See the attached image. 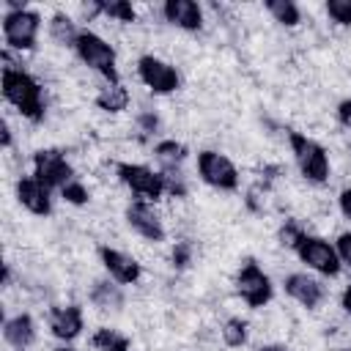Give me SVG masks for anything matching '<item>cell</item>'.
I'll use <instances>...</instances> for the list:
<instances>
[{
    "label": "cell",
    "instance_id": "obj_24",
    "mask_svg": "<svg viewBox=\"0 0 351 351\" xmlns=\"http://www.w3.org/2000/svg\"><path fill=\"white\" fill-rule=\"evenodd\" d=\"M266 11L282 27H296L302 22V8L293 0H266Z\"/></svg>",
    "mask_w": 351,
    "mask_h": 351
},
{
    "label": "cell",
    "instance_id": "obj_28",
    "mask_svg": "<svg viewBox=\"0 0 351 351\" xmlns=\"http://www.w3.org/2000/svg\"><path fill=\"white\" fill-rule=\"evenodd\" d=\"M195 258V247L192 241H176L173 244V252H170V261H173V269H186Z\"/></svg>",
    "mask_w": 351,
    "mask_h": 351
},
{
    "label": "cell",
    "instance_id": "obj_14",
    "mask_svg": "<svg viewBox=\"0 0 351 351\" xmlns=\"http://www.w3.org/2000/svg\"><path fill=\"white\" fill-rule=\"evenodd\" d=\"M47 324H49V332L63 340V343H71L82 335L85 329V315H82V307L80 304H52L49 307V315H47Z\"/></svg>",
    "mask_w": 351,
    "mask_h": 351
},
{
    "label": "cell",
    "instance_id": "obj_19",
    "mask_svg": "<svg viewBox=\"0 0 351 351\" xmlns=\"http://www.w3.org/2000/svg\"><path fill=\"white\" fill-rule=\"evenodd\" d=\"M186 156H189V151L178 140H159L154 145V159L159 162L162 173H178L181 165L186 162Z\"/></svg>",
    "mask_w": 351,
    "mask_h": 351
},
{
    "label": "cell",
    "instance_id": "obj_9",
    "mask_svg": "<svg viewBox=\"0 0 351 351\" xmlns=\"http://www.w3.org/2000/svg\"><path fill=\"white\" fill-rule=\"evenodd\" d=\"M33 178H38L44 186L60 192L77 176H74V167L60 148H41L33 154Z\"/></svg>",
    "mask_w": 351,
    "mask_h": 351
},
{
    "label": "cell",
    "instance_id": "obj_1",
    "mask_svg": "<svg viewBox=\"0 0 351 351\" xmlns=\"http://www.w3.org/2000/svg\"><path fill=\"white\" fill-rule=\"evenodd\" d=\"M0 85H3V99L27 121L38 123L44 121L47 112V99H44V88L41 82L25 71V69H14V66H3L0 74Z\"/></svg>",
    "mask_w": 351,
    "mask_h": 351
},
{
    "label": "cell",
    "instance_id": "obj_12",
    "mask_svg": "<svg viewBox=\"0 0 351 351\" xmlns=\"http://www.w3.org/2000/svg\"><path fill=\"white\" fill-rule=\"evenodd\" d=\"M99 261H101L104 271L110 274V280H115L118 285H134V282H140V277H143L140 261L132 258V255L123 252V250L110 247V244H101V247H99Z\"/></svg>",
    "mask_w": 351,
    "mask_h": 351
},
{
    "label": "cell",
    "instance_id": "obj_22",
    "mask_svg": "<svg viewBox=\"0 0 351 351\" xmlns=\"http://www.w3.org/2000/svg\"><path fill=\"white\" fill-rule=\"evenodd\" d=\"M129 101H132V96L121 82L118 85H107V88H101L96 93V107L104 110V112H123L129 107Z\"/></svg>",
    "mask_w": 351,
    "mask_h": 351
},
{
    "label": "cell",
    "instance_id": "obj_5",
    "mask_svg": "<svg viewBox=\"0 0 351 351\" xmlns=\"http://www.w3.org/2000/svg\"><path fill=\"white\" fill-rule=\"evenodd\" d=\"M41 33V14L33 8H14L3 14V41L8 49L16 52H30L38 44Z\"/></svg>",
    "mask_w": 351,
    "mask_h": 351
},
{
    "label": "cell",
    "instance_id": "obj_3",
    "mask_svg": "<svg viewBox=\"0 0 351 351\" xmlns=\"http://www.w3.org/2000/svg\"><path fill=\"white\" fill-rule=\"evenodd\" d=\"M288 145H291L293 162H296V167H299L304 181H310V184H326L329 181V170H332L329 154L318 140L288 129Z\"/></svg>",
    "mask_w": 351,
    "mask_h": 351
},
{
    "label": "cell",
    "instance_id": "obj_21",
    "mask_svg": "<svg viewBox=\"0 0 351 351\" xmlns=\"http://www.w3.org/2000/svg\"><path fill=\"white\" fill-rule=\"evenodd\" d=\"M90 346L96 351H132V340L123 332L110 329V326H99L90 335Z\"/></svg>",
    "mask_w": 351,
    "mask_h": 351
},
{
    "label": "cell",
    "instance_id": "obj_36",
    "mask_svg": "<svg viewBox=\"0 0 351 351\" xmlns=\"http://www.w3.org/2000/svg\"><path fill=\"white\" fill-rule=\"evenodd\" d=\"M258 351H285V346H277V343H269V346H261Z\"/></svg>",
    "mask_w": 351,
    "mask_h": 351
},
{
    "label": "cell",
    "instance_id": "obj_13",
    "mask_svg": "<svg viewBox=\"0 0 351 351\" xmlns=\"http://www.w3.org/2000/svg\"><path fill=\"white\" fill-rule=\"evenodd\" d=\"M282 288H285V293H288L296 304H302L304 310H318V307L324 304V299H326L324 282L315 280V277H310L307 271H291V274L282 280Z\"/></svg>",
    "mask_w": 351,
    "mask_h": 351
},
{
    "label": "cell",
    "instance_id": "obj_27",
    "mask_svg": "<svg viewBox=\"0 0 351 351\" xmlns=\"http://www.w3.org/2000/svg\"><path fill=\"white\" fill-rule=\"evenodd\" d=\"M60 197H63L66 203H71V206H85V203L90 200V192H88V186H85L80 178H74L71 184H66V186L60 189Z\"/></svg>",
    "mask_w": 351,
    "mask_h": 351
},
{
    "label": "cell",
    "instance_id": "obj_29",
    "mask_svg": "<svg viewBox=\"0 0 351 351\" xmlns=\"http://www.w3.org/2000/svg\"><path fill=\"white\" fill-rule=\"evenodd\" d=\"M304 233V228L296 222V219H285L282 225H280V230H277V239H280V244H285V247H293L296 244V239Z\"/></svg>",
    "mask_w": 351,
    "mask_h": 351
},
{
    "label": "cell",
    "instance_id": "obj_32",
    "mask_svg": "<svg viewBox=\"0 0 351 351\" xmlns=\"http://www.w3.org/2000/svg\"><path fill=\"white\" fill-rule=\"evenodd\" d=\"M337 208H340V214L351 222V186L340 189V195H337Z\"/></svg>",
    "mask_w": 351,
    "mask_h": 351
},
{
    "label": "cell",
    "instance_id": "obj_18",
    "mask_svg": "<svg viewBox=\"0 0 351 351\" xmlns=\"http://www.w3.org/2000/svg\"><path fill=\"white\" fill-rule=\"evenodd\" d=\"M88 299L99 310H121L126 304V296H123V291H121V285L115 280H96L90 285Z\"/></svg>",
    "mask_w": 351,
    "mask_h": 351
},
{
    "label": "cell",
    "instance_id": "obj_23",
    "mask_svg": "<svg viewBox=\"0 0 351 351\" xmlns=\"http://www.w3.org/2000/svg\"><path fill=\"white\" fill-rule=\"evenodd\" d=\"M90 14H101L107 19H115V22H123V25H132L137 22V11L132 3L126 0H110V3H93L90 5Z\"/></svg>",
    "mask_w": 351,
    "mask_h": 351
},
{
    "label": "cell",
    "instance_id": "obj_17",
    "mask_svg": "<svg viewBox=\"0 0 351 351\" xmlns=\"http://www.w3.org/2000/svg\"><path fill=\"white\" fill-rule=\"evenodd\" d=\"M3 340L16 348V351H25L36 343V321L30 313H16L11 318L3 321Z\"/></svg>",
    "mask_w": 351,
    "mask_h": 351
},
{
    "label": "cell",
    "instance_id": "obj_31",
    "mask_svg": "<svg viewBox=\"0 0 351 351\" xmlns=\"http://www.w3.org/2000/svg\"><path fill=\"white\" fill-rule=\"evenodd\" d=\"M137 126L143 129V132H156L159 129V118H156V112H151V110H145V112H140L137 115Z\"/></svg>",
    "mask_w": 351,
    "mask_h": 351
},
{
    "label": "cell",
    "instance_id": "obj_10",
    "mask_svg": "<svg viewBox=\"0 0 351 351\" xmlns=\"http://www.w3.org/2000/svg\"><path fill=\"white\" fill-rule=\"evenodd\" d=\"M137 77L151 93H159V96L173 93L181 85V77H178L176 66L156 58V55H140L137 58Z\"/></svg>",
    "mask_w": 351,
    "mask_h": 351
},
{
    "label": "cell",
    "instance_id": "obj_26",
    "mask_svg": "<svg viewBox=\"0 0 351 351\" xmlns=\"http://www.w3.org/2000/svg\"><path fill=\"white\" fill-rule=\"evenodd\" d=\"M326 16L335 22V25H343V27H351V0H326Z\"/></svg>",
    "mask_w": 351,
    "mask_h": 351
},
{
    "label": "cell",
    "instance_id": "obj_4",
    "mask_svg": "<svg viewBox=\"0 0 351 351\" xmlns=\"http://www.w3.org/2000/svg\"><path fill=\"white\" fill-rule=\"evenodd\" d=\"M115 176H118V181L132 195H137V200L156 203V200H162L167 195L162 170H154L148 165H140V162H115Z\"/></svg>",
    "mask_w": 351,
    "mask_h": 351
},
{
    "label": "cell",
    "instance_id": "obj_8",
    "mask_svg": "<svg viewBox=\"0 0 351 351\" xmlns=\"http://www.w3.org/2000/svg\"><path fill=\"white\" fill-rule=\"evenodd\" d=\"M197 176H200V181L206 186L219 189V192H236L239 189V181H241L239 167L225 154L211 151V148H206V151L197 154Z\"/></svg>",
    "mask_w": 351,
    "mask_h": 351
},
{
    "label": "cell",
    "instance_id": "obj_16",
    "mask_svg": "<svg viewBox=\"0 0 351 351\" xmlns=\"http://www.w3.org/2000/svg\"><path fill=\"white\" fill-rule=\"evenodd\" d=\"M162 16L167 25L178 27V30H186V33H195L203 27V8L195 3V0H165L162 3Z\"/></svg>",
    "mask_w": 351,
    "mask_h": 351
},
{
    "label": "cell",
    "instance_id": "obj_34",
    "mask_svg": "<svg viewBox=\"0 0 351 351\" xmlns=\"http://www.w3.org/2000/svg\"><path fill=\"white\" fill-rule=\"evenodd\" d=\"M0 145H3L5 151L11 148V126H8V121L0 123Z\"/></svg>",
    "mask_w": 351,
    "mask_h": 351
},
{
    "label": "cell",
    "instance_id": "obj_33",
    "mask_svg": "<svg viewBox=\"0 0 351 351\" xmlns=\"http://www.w3.org/2000/svg\"><path fill=\"white\" fill-rule=\"evenodd\" d=\"M337 121H340V126H346L351 132V99H343L337 104Z\"/></svg>",
    "mask_w": 351,
    "mask_h": 351
},
{
    "label": "cell",
    "instance_id": "obj_35",
    "mask_svg": "<svg viewBox=\"0 0 351 351\" xmlns=\"http://www.w3.org/2000/svg\"><path fill=\"white\" fill-rule=\"evenodd\" d=\"M340 307L351 315V282H348V285L343 288V293H340Z\"/></svg>",
    "mask_w": 351,
    "mask_h": 351
},
{
    "label": "cell",
    "instance_id": "obj_25",
    "mask_svg": "<svg viewBox=\"0 0 351 351\" xmlns=\"http://www.w3.org/2000/svg\"><path fill=\"white\" fill-rule=\"evenodd\" d=\"M219 335H222V343H225L228 348H241V346L247 343V337H250V326H247L244 318L233 315V318H228V321L222 324Z\"/></svg>",
    "mask_w": 351,
    "mask_h": 351
},
{
    "label": "cell",
    "instance_id": "obj_37",
    "mask_svg": "<svg viewBox=\"0 0 351 351\" xmlns=\"http://www.w3.org/2000/svg\"><path fill=\"white\" fill-rule=\"evenodd\" d=\"M55 351H77V348H71V346H58Z\"/></svg>",
    "mask_w": 351,
    "mask_h": 351
},
{
    "label": "cell",
    "instance_id": "obj_11",
    "mask_svg": "<svg viewBox=\"0 0 351 351\" xmlns=\"http://www.w3.org/2000/svg\"><path fill=\"white\" fill-rule=\"evenodd\" d=\"M126 217V225L145 241H165V225H162V217L156 214V208L148 203V200H132L123 211Z\"/></svg>",
    "mask_w": 351,
    "mask_h": 351
},
{
    "label": "cell",
    "instance_id": "obj_20",
    "mask_svg": "<svg viewBox=\"0 0 351 351\" xmlns=\"http://www.w3.org/2000/svg\"><path fill=\"white\" fill-rule=\"evenodd\" d=\"M47 30H49V38L60 47H71L74 49V41L80 36V27L77 22L69 16V14H52L49 22H47Z\"/></svg>",
    "mask_w": 351,
    "mask_h": 351
},
{
    "label": "cell",
    "instance_id": "obj_30",
    "mask_svg": "<svg viewBox=\"0 0 351 351\" xmlns=\"http://www.w3.org/2000/svg\"><path fill=\"white\" fill-rule=\"evenodd\" d=\"M335 250H337V258L343 266H351V230L340 233L337 241H335Z\"/></svg>",
    "mask_w": 351,
    "mask_h": 351
},
{
    "label": "cell",
    "instance_id": "obj_7",
    "mask_svg": "<svg viewBox=\"0 0 351 351\" xmlns=\"http://www.w3.org/2000/svg\"><path fill=\"white\" fill-rule=\"evenodd\" d=\"M236 293L241 296V302L252 310H261L266 307L271 299H274V285H271V277L261 269L258 261H244L236 271Z\"/></svg>",
    "mask_w": 351,
    "mask_h": 351
},
{
    "label": "cell",
    "instance_id": "obj_2",
    "mask_svg": "<svg viewBox=\"0 0 351 351\" xmlns=\"http://www.w3.org/2000/svg\"><path fill=\"white\" fill-rule=\"evenodd\" d=\"M74 52L82 60V66H88L90 71H96L99 77L107 80V85H118L121 74H118V55L112 49L110 41H104L99 33L93 30H80L77 41H74Z\"/></svg>",
    "mask_w": 351,
    "mask_h": 351
},
{
    "label": "cell",
    "instance_id": "obj_6",
    "mask_svg": "<svg viewBox=\"0 0 351 351\" xmlns=\"http://www.w3.org/2000/svg\"><path fill=\"white\" fill-rule=\"evenodd\" d=\"M291 250L296 252V258H299L307 269H313V271L321 274V277H337L340 269H343L335 244L326 241V239H321V236H313V233H307V230L296 239V244H293Z\"/></svg>",
    "mask_w": 351,
    "mask_h": 351
},
{
    "label": "cell",
    "instance_id": "obj_15",
    "mask_svg": "<svg viewBox=\"0 0 351 351\" xmlns=\"http://www.w3.org/2000/svg\"><path fill=\"white\" fill-rule=\"evenodd\" d=\"M14 192H16V200H19V206H22L25 211H30V214H36V217L52 214V189L44 186L38 178L22 176V178L16 181V186H14Z\"/></svg>",
    "mask_w": 351,
    "mask_h": 351
}]
</instances>
